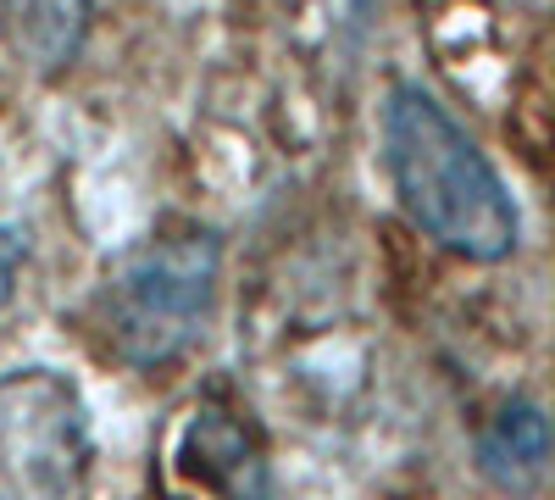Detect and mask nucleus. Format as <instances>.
<instances>
[{"label":"nucleus","mask_w":555,"mask_h":500,"mask_svg":"<svg viewBox=\"0 0 555 500\" xmlns=\"http://www.w3.org/2000/svg\"><path fill=\"white\" fill-rule=\"evenodd\" d=\"M384 167L405 217L434 245L467 261H505L522 245V217L494 162L473 145L423 84H395L384 101Z\"/></svg>","instance_id":"nucleus-1"},{"label":"nucleus","mask_w":555,"mask_h":500,"mask_svg":"<svg viewBox=\"0 0 555 500\" xmlns=\"http://www.w3.org/2000/svg\"><path fill=\"white\" fill-rule=\"evenodd\" d=\"M222 284V240L211 229H162L122 251L95 295L89 323L101 334V350L133 373H162L190 356L217 311Z\"/></svg>","instance_id":"nucleus-2"},{"label":"nucleus","mask_w":555,"mask_h":500,"mask_svg":"<svg viewBox=\"0 0 555 500\" xmlns=\"http://www.w3.org/2000/svg\"><path fill=\"white\" fill-rule=\"evenodd\" d=\"M95 434L78 384L56 368L0 373V500H83Z\"/></svg>","instance_id":"nucleus-3"},{"label":"nucleus","mask_w":555,"mask_h":500,"mask_svg":"<svg viewBox=\"0 0 555 500\" xmlns=\"http://www.w3.org/2000/svg\"><path fill=\"white\" fill-rule=\"evenodd\" d=\"M183 467L222 500H278L267 439L228 395H206L183 428Z\"/></svg>","instance_id":"nucleus-4"},{"label":"nucleus","mask_w":555,"mask_h":500,"mask_svg":"<svg viewBox=\"0 0 555 500\" xmlns=\"http://www.w3.org/2000/svg\"><path fill=\"white\" fill-rule=\"evenodd\" d=\"M89 23H95V0H0L7 51L34 78H62L83 56Z\"/></svg>","instance_id":"nucleus-5"},{"label":"nucleus","mask_w":555,"mask_h":500,"mask_svg":"<svg viewBox=\"0 0 555 500\" xmlns=\"http://www.w3.org/2000/svg\"><path fill=\"white\" fill-rule=\"evenodd\" d=\"M478 467L500 495H517V500L539 495L544 473H550V418H544V406H533V400L500 406L494 423L478 434Z\"/></svg>","instance_id":"nucleus-6"},{"label":"nucleus","mask_w":555,"mask_h":500,"mask_svg":"<svg viewBox=\"0 0 555 500\" xmlns=\"http://www.w3.org/2000/svg\"><path fill=\"white\" fill-rule=\"evenodd\" d=\"M17 272H23V240L0 229V311H7L12 295H17Z\"/></svg>","instance_id":"nucleus-7"}]
</instances>
